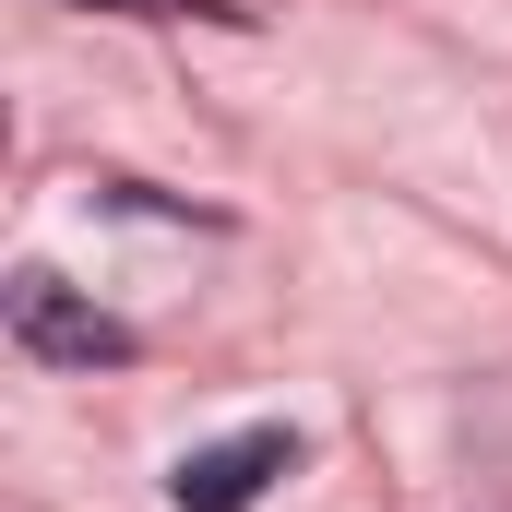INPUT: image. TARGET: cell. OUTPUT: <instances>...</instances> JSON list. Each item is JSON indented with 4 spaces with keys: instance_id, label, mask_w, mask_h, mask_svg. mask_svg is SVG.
Masks as SVG:
<instances>
[{
    "instance_id": "cell-1",
    "label": "cell",
    "mask_w": 512,
    "mask_h": 512,
    "mask_svg": "<svg viewBox=\"0 0 512 512\" xmlns=\"http://www.w3.org/2000/svg\"><path fill=\"white\" fill-rule=\"evenodd\" d=\"M0 310H12V346H24L36 370H120L131 358V322H108L96 298H72L48 262H24V274L0 286Z\"/></svg>"
},
{
    "instance_id": "cell-2",
    "label": "cell",
    "mask_w": 512,
    "mask_h": 512,
    "mask_svg": "<svg viewBox=\"0 0 512 512\" xmlns=\"http://www.w3.org/2000/svg\"><path fill=\"white\" fill-rule=\"evenodd\" d=\"M274 477H298V429H227V441H203V453H179V477H167V501L179 512H251Z\"/></svg>"
}]
</instances>
